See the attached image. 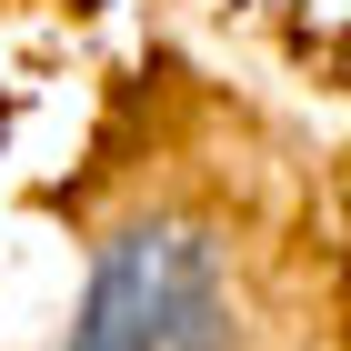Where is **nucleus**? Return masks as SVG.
<instances>
[{
  "label": "nucleus",
  "mask_w": 351,
  "mask_h": 351,
  "mask_svg": "<svg viewBox=\"0 0 351 351\" xmlns=\"http://www.w3.org/2000/svg\"><path fill=\"white\" fill-rule=\"evenodd\" d=\"M71 351H231V281L221 251L181 221H141L90 261Z\"/></svg>",
  "instance_id": "obj_1"
}]
</instances>
